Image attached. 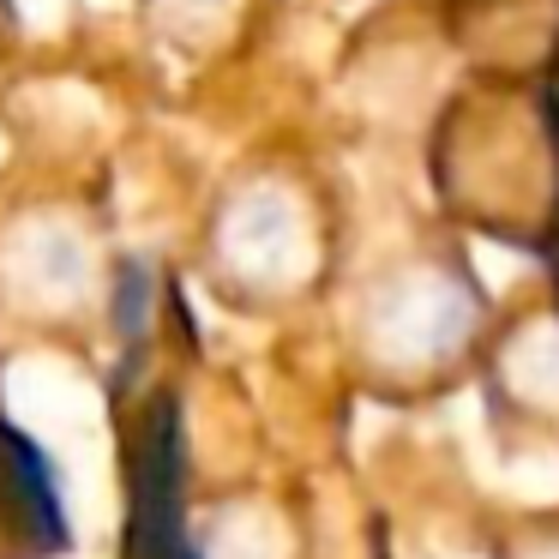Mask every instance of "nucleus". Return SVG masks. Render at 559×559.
Returning a JSON list of instances; mask_svg holds the SVG:
<instances>
[{
	"label": "nucleus",
	"mask_w": 559,
	"mask_h": 559,
	"mask_svg": "<svg viewBox=\"0 0 559 559\" xmlns=\"http://www.w3.org/2000/svg\"><path fill=\"white\" fill-rule=\"evenodd\" d=\"M151 19H157L169 37H181V43H211L217 31H229V19H235V0H151Z\"/></svg>",
	"instance_id": "obj_6"
},
{
	"label": "nucleus",
	"mask_w": 559,
	"mask_h": 559,
	"mask_svg": "<svg viewBox=\"0 0 559 559\" xmlns=\"http://www.w3.org/2000/svg\"><path fill=\"white\" fill-rule=\"evenodd\" d=\"M518 559H559V535H535V542H523Z\"/></svg>",
	"instance_id": "obj_7"
},
{
	"label": "nucleus",
	"mask_w": 559,
	"mask_h": 559,
	"mask_svg": "<svg viewBox=\"0 0 559 559\" xmlns=\"http://www.w3.org/2000/svg\"><path fill=\"white\" fill-rule=\"evenodd\" d=\"M0 283L7 295L37 313H61L91 283V241L61 211H31L0 241Z\"/></svg>",
	"instance_id": "obj_4"
},
{
	"label": "nucleus",
	"mask_w": 559,
	"mask_h": 559,
	"mask_svg": "<svg viewBox=\"0 0 559 559\" xmlns=\"http://www.w3.org/2000/svg\"><path fill=\"white\" fill-rule=\"evenodd\" d=\"M475 325H481V301H475L469 277L457 265H433V259H409V265L385 271L361 307L367 355L379 373L403 379V385L445 373L475 343Z\"/></svg>",
	"instance_id": "obj_2"
},
{
	"label": "nucleus",
	"mask_w": 559,
	"mask_h": 559,
	"mask_svg": "<svg viewBox=\"0 0 559 559\" xmlns=\"http://www.w3.org/2000/svg\"><path fill=\"white\" fill-rule=\"evenodd\" d=\"M211 253L235 295H295L319 271V223L289 181L259 175L223 199Z\"/></svg>",
	"instance_id": "obj_3"
},
{
	"label": "nucleus",
	"mask_w": 559,
	"mask_h": 559,
	"mask_svg": "<svg viewBox=\"0 0 559 559\" xmlns=\"http://www.w3.org/2000/svg\"><path fill=\"white\" fill-rule=\"evenodd\" d=\"M451 199L487 229H523L559 205V127L530 121L511 103L451 115L445 133Z\"/></svg>",
	"instance_id": "obj_1"
},
{
	"label": "nucleus",
	"mask_w": 559,
	"mask_h": 559,
	"mask_svg": "<svg viewBox=\"0 0 559 559\" xmlns=\"http://www.w3.org/2000/svg\"><path fill=\"white\" fill-rule=\"evenodd\" d=\"M554 127H559V85H554Z\"/></svg>",
	"instance_id": "obj_8"
},
{
	"label": "nucleus",
	"mask_w": 559,
	"mask_h": 559,
	"mask_svg": "<svg viewBox=\"0 0 559 559\" xmlns=\"http://www.w3.org/2000/svg\"><path fill=\"white\" fill-rule=\"evenodd\" d=\"M493 379L523 415H559V313H535L511 331V343H499Z\"/></svg>",
	"instance_id": "obj_5"
}]
</instances>
